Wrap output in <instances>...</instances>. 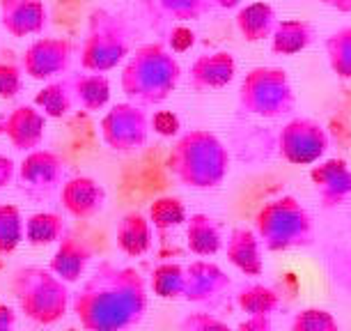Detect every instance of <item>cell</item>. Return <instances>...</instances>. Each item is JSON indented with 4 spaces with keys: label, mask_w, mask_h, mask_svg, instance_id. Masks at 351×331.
Wrapping results in <instances>:
<instances>
[{
    "label": "cell",
    "mask_w": 351,
    "mask_h": 331,
    "mask_svg": "<svg viewBox=\"0 0 351 331\" xmlns=\"http://www.w3.org/2000/svg\"><path fill=\"white\" fill-rule=\"evenodd\" d=\"M14 175H16V163L12 161L10 157L0 155V189L10 187L12 180H14Z\"/></svg>",
    "instance_id": "74e56055"
},
{
    "label": "cell",
    "mask_w": 351,
    "mask_h": 331,
    "mask_svg": "<svg viewBox=\"0 0 351 331\" xmlns=\"http://www.w3.org/2000/svg\"><path fill=\"white\" fill-rule=\"evenodd\" d=\"M330 274L337 286L351 293V244L330 258Z\"/></svg>",
    "instance_id": "e575fe53"
},
{
    "label": "cell",
    "mask_w": 351,
    "mask_h": 331,
    "mask_svg": "<svg viewBox=\"0 0 351 331\" xmlns=\"http://www.w3.org/2000/svg\"><path fill=\"white\" fill-rule=\"evenodd\" d=\"M25 235V218L16 205H0V255H10L21 247Z\"/></svg>",
    "instance_id": "83f0119b"
},
{
    "label": "cell",
    "mask_w": 351,
    "mask_h": 331,
    "mask_svg": "<svg viewBox=\"0 0 351 331\" xmlns=\"http://www.w3.org/2000/svg\"><path fill=\"white\" fill-rule=\"evenodd\" d=\"M12 293L21 313L30 322L51 327L58 324L71 308V293L67 283L58 279L49 267H21L14 271Z\"/></svg>",
    "instance_id": "277c9868"
},
{
    "label": "cell",
    "mask_w": 351,
    "mask_h": 331,
    "mask_svg": "<svg viewBox=\"0 0 351 331\" xmlns=\"http://www.w3.org/2000/svg\"><path fill=\"white\" fill-rule=\"evenodd\" d=\"M241 0H216V5H221V8H225V10H230V8H237Z\"/></svg>",
    "instance_id": "60d3db41"
},
{
    "label": "cell",
    "mask_w": 351,
    "mask_h": 331,
    "mask_svg": "<svg viewBox=\"0 0 351 331\" xmlns=\"http://www.w3.org/2000/svg\"><path fill=\"white\" fill-rule=\"evenodd\" d=\"M0 331H16V310L0 301Z\"/></svg>",
    "instance_id": "f35d334b"
},
{
    "label": "cell",
    "mask_w": 351,
    "mask_h": 331,
    "mask_svg": "<svg viewBox=\"0 0 351 331\" xmlns=\"http://www.w3.org/2000/svg\"><path fill=\"white\" fill-rule=\"evenodd\" d=\"M193 42H195V35H193V30L186 28V25H177V28L172 30V35H170V49L175 53L189 51L191 46H193Z\"/></svg>",
    "instance_id": "8d00e7d4"
},
{
    "label": "cell",
    "mask_w": 351,
    "mask_h": 331,
    "mask_svg": "<svg viewBox=\"0 0 351 331\" xmlns=\"http://www.w3.org/2000/svg\"><path fill=\"white\" fill-rule=\"evenodd\" d=\"M291 331H340V322L330 310L310 306L291 317Z\"/></svg>",
    "instance_id": "f546056e"
},
{
    "label": "cell",
    "mask_w": 351,
    "mask_h": 331,
    "mask_svg": "<svg viewBox=\"0 0 351 331\" xmlns=\"http://www.w3.org/2000/svg\"><path fill=\"white\" fill-rule=\"evenodd\" d=\"M280 295L262 283H250L237 293V306L248 317H274L280 310Z\"/></svg>",
    "instance_id": "d4e9b609"
},
{
    "label": "cell",
    "mask_w": 351,
    "mask_h": 331,
    "mask_svg": "<svg viewBox=\"0 0 351 331\" xmlns=\"http://www.w3.org/2000/svg\"><path fill=\"white\" fill-rule=\"evenodd\" d=\"M182 331H234L228 322L218 320L216 315L197 310V313H189L182 320Z\"/></svg>",
    "instance_id": "836d02e7"
},
{
    "label": "cell",
    "mask_w": 351,
    "mask_h": 331,
    "mask_svg": "<svg viewBox=\"0 0 351 331\" xmlns=\"http://www.w3.org/2000/svg\"><path fill=\"white\" fill-rule=\"evenodd\" d=\"M237 25H239L243 39H248V42H260V39L269 37L271 30H274V12L264 3L248 5V8L241 10L239 16H237Z\"/></svg>",
    "instance_id": "4316f807"
},
{
    "label": "cell",
    "mask_w": 351,
    "mask_h": 331,
    "mask_svg": "<svg viewBox=\"0 0 351 331\" xmlns=\"http://www.w3.org/2000/svg\"><path fill=\"white\" fill-rule=\"evenodd\" d=\"M239 331H274L271 317H248L239 324Z\"/></svg>",
    "instance_id": "ab89813d"
},
{
    "label": "cell",
    "mask_w": 351,
    "mask_h": 331,
    "mask_svg": "<svg viewBox=\"0 0 351 331\" xmlns=\"http://www.w3.org/2000/svg\"><path fill=\"white\" fill-rule=\"evenodd\" d=\"M64 166L62 157L51 150L37 148L23 157V161L16 166L19 184L30 196H46L51 191L60 189L64 182Z\"/></svg>",
    "instance_id": "8fae6325"
},
{
    "label": "cell",
    "mask_w": 351,
    "mask_h": 331,
    "mask_svg": "<svg viewBox=\"0 0 351 331\" xmlns=\"http://www.w3.org/2000/svg\"><path fill=\"white\" fill-rule=\"evenodd\" d=\"M149 288L136 267L99 262L83 286L71 293V310L85 331H131L143 322Z\"/></svg>",
    "instance_id": "6da1fadb"
},
{
    "label": "cell",
    "mask_w": 351,
    "mask_h": 331,
    "mask_svg": "<svg viewBox=\"0 0 351 331\" xmlns=\"http://www.w3.org/2000/svg\"><path fill=\"white\" fill-rule=\"evenodd\" d=\"M149 117L141 106L124 102L115 104L101 117V138L112 152H136L149 138Z\"/></svg>",
    "instance_id": "ba28073f"
},
{
    "label": "cell",
    "mask_w": 351,
    "mask_h": 331,
    "mask_svg": "<svg viewBox=\"0 0 351 331\" xmlns=\"http://www.w3.org/2000/svg\"><path fill=\"white\" fill-rule=\"evenodd\" d=\"M74 46L62 37H37L21 58V69L25 76L35 81H56L67 74Z\"/></svg>",
    "instance_id": "9c48e42d"
},
{
    "label": "cell",
    "mask_w": 351,
    "mask_h": 331,
    "mask_svg": "<svg viewBox=\"0 0 351 331\" xmlns=\"http://www.w3.org/2000/svg\"><path fill=\"white\" fill-rule=\"evenodd\" d=\"M23 90V69L14 62H0V99L10 102Z\"/></svg>",
    "instance_id": "d6a6232c"
},
{
    "label": "cell",
    "mask_w": 351,
    "mask_h": 331,
    "mask_svg": "<svg viewBox=\"0 0 351 331\" xmlns=\"http://www.w3.org/2000/svg\"><path fill=\"white\" fill-rule=\"evenodd\" d=\"M186 218H189L186 205H184L180 198H172V196L156 198V201L149 205V212H147V221L152 223L154 230L177 228V226H182V223H186Z\"/></svg>",
    "instance_id": "f1b7e54d"
},
{
    "label": "cell",
    "mask_w": 351,
    "mask_h": 331,
    "mask_svg": "<svg viewBox=\"0 0 351 331\" xmlns=\"http://www.w3.org/2000/svg\"><path fill=\"white\" fill-rule=\"evenodd\" d=\"M161 8L177 21H195L207 12V0H158Z\"/></svg>",
    "instance_id": "1f68e13d"
},
{
    "label": "cell",
    "mask_w": 351,
    "mask_h": 331,
    "mask_svg": "<svg viewBox=\"0 0 351 331\" xmlns=\"http://www.w3.org/2000/svg\"><path fill=\"white\" fill-rule=\"evenodd\" d=\"M67 235V223L58 212H35L25 218L23 240L32 247H51Z\"/></svg>",
    "instance_id": "cb8c5ba5"
},
{
    "label": "cell",
    "mask_w": 351,
    "mask_h": 331,
    "mask_svg": "<svg viewBox=\"0 0 351 331\" xmlns=\"http://www.w3.org/2000/svg\"><path fill=\"white\" fill-rule=\"evenodd\" d=\"M90 262H92V247L88 244V240H83V237L67 230V235L58 242V249L51 258L49 269L69 286V283H78L83 279Z\"/></svg>",
    "instance_id": "2e32d148"
},
{
    "label": "cell",
    "mask_w": 351,
    "mask_h": 331,
    "mask_svg": "<svg viewBox=\"0 0 351 331\" xmlns=\"http://www.w3.org/2000/svg\"><path fill=\"white\" fill-rule=\"evenodd\" d=\"M152 242H154V228L141 212H127L117 221L115 244L124 255L141 258L152 249Z\"/></svg>",
    "instance_id": "ffe728a7"
},
{
    "label": "cell",
    "mask_w": 351,
    "mask_h": 331,
    "mask_svg": "<svg viewBox=\"0 0 351 331\" xmlns=\"http://www.w3.org/2000/svg\"><path fill=\"white\" fill-rule=\"evenodd\" d=\"M223 228L209 214H191L186 218V247L197 258H211L223 249Z\"/></svg>",
    "instance_id": "44dd1931"
},
{
    "label": "cell",
    "mask_w": 351,
    "mask_h": 331,
    "mask_svg": "<svg viewBox=\"0 0 351 331\" xmlns=\"http://www.w3.org/2000/svg\"><path fill=\"white\" fill-rule=\"evenodd\" d=\"M71 78V90H74L76 109H83L88 113L104 111L110 102V83L104 74H74Z\"/></svg>",
    "instance_id": "7402d4cb"
},
{
    "label": "cell",
    "mask_w": 351,
    "mask_h": 331,
    "mask_svg": "<svg viewBox=\"0 0 351 331\" xmlns=\"http://www.w3.org/2000/svg\"><path fill=\"white\" fill-rule=\"evenodd\" d=\"M310 177L324 207H335L351 198V170L342 159H330L326 163L315 166Z\"/></svg>",
    "instance_id": "ac0fdd59"
},
{
    "label": "cell",
    "mask_w": 351,
    "mask_h": 331,
    "mask_svg": "<svg viewBox=\"0 0 351 331\" xmlns=\"http://www.w3.org/2000/svg\"><path fill=\"white\" fill-rule=\"evenodd\" d=\"M255 235L262 249L271 253L306 249L315 242V223L308 209L294 196H282L267 203L255 216Z\"/></svg>",
    "instance_id": "5b68a950"
},
{
    "label": "cell",
    "mask_w": 351,
    "mask_h": 331,
    "mask_svg": "<svg viewBox=\"0 0 351 331\" xmlns=\"http://www.w3.org/2000/svg\"><path fill=\"white\" fill-rule=\"evenodd\" d=\"M184 267H186V295H184V301L216 304L218 299H223L232 286L228 271L218 267L216 262L204 260V258L193 260L191 264H184Z\"/></svg>",
    "instance_id": "4fadbf2b"
},
{
    "label": "cell",
    "mask_w": 351,
    "mask_h": 331,
    "mask_svg": "<svg viewBox=\"0 0 351 331\" xmlns=\"http://www.w3.org/2000/svg\"><path fill=\"white\" fill-rule=\"evenodd\" d=\"M149 127L161 136H175L180 131V117L170 113V111H156L149 117Z\"/></svg>",
    "instance_id": "d590c367"
},
{
    "label": "cell",
    "mask_w": 351,
    "mask_h": 331,
    "mask_svg": "<svg viewBox=\"0 0 351 331\" xmlns=\"http://www.w3.org/2000/svg\"><path fill=\"white\" fill-rule=\"evenodd\" d=\"M172 177L189 189H214L230 170L228 148L207 129H193L180 136L168 155Z\"/></svg>",
    "instance_id": "3957f363"
},
{
    "label": "cell",
    "mask_w": 351,
    "mask_h": 331,
    "mask_svg": "<svg viewBox=\"0 0 351 331\" xmlns=\"http://www.w3.org/2000/svg\"><path fill=\"white\" fill-rule=\"evenodd\" d=\"M106 189L99 184L95 177L88 175H76L62 182L60 187V203L62 209L69 216L85 221V218H95L99 212H104L106 207Z\"/></svg>",
    "instance_id": "5bb4252c"
},
{
    "label": "cell",
    "mask_w": 351,
    "mask_h": 331,
    "mask_svg": "<svg viewBox=\"0 0 351 331\" xmlns=\"http://www.w3.org/2000/svg\"><path fill=\"white\" fill-rule=\"evenodd\" d=\"M278 148L285 161L294 166H310L319 161L328 150V136L322 124L313 120H291L278 136Z\"/></svg>",
    "instance_id": "30bf717a"
},
{
    "label": "cell",
    "mask_w": 351,
    "mask_h": 331,
    "mask_svg": "<svg viewBox=\"0 0 351 331\" xmlns=\"http://www.w3.org/2000/svg\"><path fill=\"white\" fill-rule=\"evenodd\" d=\"M46 19L49 14L42 0H3L0 3V25L12 37L42 35Z\"/></svg>",
    "instance_id": "9a60e30c"
},
{
    "label": "cell",
    "mask_w": 351,
    "mask_h": 331,
    "mask_svg": "<svg viewBox=\"0 0 351 331\" xmlns=\"http://www.w3.org/2000/svg\"><path fill=\"white\" fill-rule=\"evenodd\" d=\"M35 106L46 117H53V120L67 117L71 111L76 109L74 90H71V78L64 76V78H56V81L46 83L35 95Z\"/></svg>",
    "instance_id": "603a6c76"
},
{
    "label": "cell",
    "mask_w": 351,
    "mask_h": 331,
    "mask_svg": "<svg viewBox=\"0 0 351 331\" xmlns=\"http://www.w3.org/2000/svg\"><path fill=\"white\" fill-rule=\"evenodd\" d=\"M131 44L127 25L120 16L97 10L90 19V28L81 44V67L90 74H104L129 58Z\"/></svg>",
    "instance_id": "8992f818"
},
{
    "label": "cell",
    "mask_w": 351,
    "mask_h": 331,
    "mask_svg": "<svg viewBox=\"0 0 351 331\" xmlns=\"http://www.w3.org/2000/svg\"><path fill=\"white\" fill-rule=\"evenodd\" d=\"M239 102L248 113L280 117L294 109V92L282 69L257 67L246 74L239 90Z\"/></svg>",
    "instance_id": "52a82bcc"
},
{
    "label": "cell",
    "mask_w": 351,
    "mask_h": 331,
    "mask_svg": "<svg viewBox=\"0 0 351 331\" xmlns=\"http://www.w3.org/2000/svg\"><path fill=\"white\" fill-rule=\"evenodd\" d=\"M149 288L158 299H184L186 295V267L177 262H163L152 271Z\"/></svg>",
    "instance_id": "484cf974"
},
{
    "label": "cell",
    "mask_w": 351,
    "mask_h": 331,
    "mask_svg": "<svg viewBox=\"0 0 351 331\" xmlns=\"http://www.w3.org/2000/svg\"><path fill=\"white\" fill-rule=\"evenodd\" d=\"M223 251L232 267L239 269L243 276H262L264 249L253 228H232L228 240L223 242Z\"/></svg>",
    "instance_id": "e0dca14e"
},
{
    "label": "cell",
    "mask_w": 351,
    "mask_h": 331,
    "mask_svg": "<svg viewBox=\"0 0 351 331\" xmlns=\"http://www.w3.org/2000/svg\"><path fill=\"white\" fill-rule=\"evenodd\" d=\"M0 131L19 152H32L42 145L46 136V115L35 104H21L10 111L0 122Z\"/></svg>",
    "instance_id": "7c38bea8"
},
{
    "label": "cell",
    "mask_w": 351,
    "mask_h": 331,
    "mask_svg": "<svg viewBox=\"0 0 351 331\" xmlns=\"http://www.w3.org/2000/svg\"><path fill=\"white\" fill-rule=\"evenodd\" d=\"M182 67L163 44H145L134 53L122 69V92L131 104L158 106L175 92Z\"/></svg>",
    "instance_id": "7a4b0ae2"
},
{
    "label": "cell",
    "mask_w": 351,
    "mask_h": 331,
    "mask_svg": "<svg viewBox=\"0 0 351 331\" xmlns=\"http://www.w3.org/2000/svg\"><path fill=\"white\" fill-rule=\"evenodd\" d=\"M308 25L303 23H280L274 35V51L276 53H296L310 42V37L303 35Z\"/></svg>",
    "instance_id": "4dcf8cb0"
},
{
    "label": "cell",
    "mask_w": 351,
    "mask_h": 331,
    "mask_svg": "<svg viewBox=\"0 0 351 331\" xmlns=\"http://www.w3.org/2000/svg\"><path fill=\"white\" fill-rule=\"evenodd\" d=\"M237 74V62L230 53H211V56L197 58L191 67V88L202 90H221Z\"/></svg>",
    "instance_id": "d6986e66"
}]
</instances>
